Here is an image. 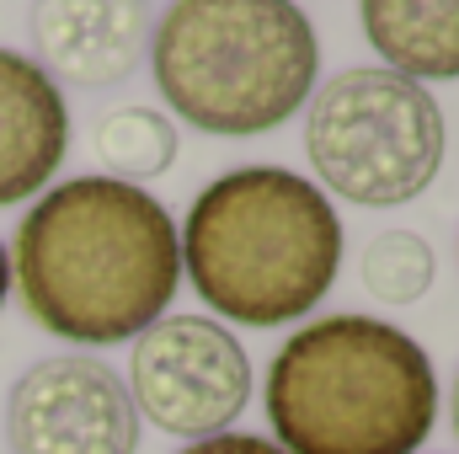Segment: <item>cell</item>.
Wrapping results in <instances>:
<instances>
[{
  "mask_svg": "<svg viewBox=\"0 0 459 454\" xmlns=\"http://www.w3.org/2000/svg\"><path fill=\"white\" fill-rule=\"evenodd\" d=\"M182 278L160 198L113 177L59 182L16 230V284L43 332L113 347L155 327Z\"/></svg>",
  "mask_w": 459,
  "mask_h": 454,
  "instance_id": "cell-1",
  "label": "cell"
},
{
  "mask_svg": "<svg viewBox=\"0 0 459 454\" xmlns=\"http://www.w3.org/2000/svg\"><path fill=\"white\" fill-rule=\"evenodd\" d=\"M177 240L193 289L240 327L299 321L342 262L332 198L283 166H235L209 182Z\"/></svg>",
  "mask_w": 459,
  "mask_h": 454,
  "instance_id": "cell-2",
  "label": "cell"
},
{
  "mask_svg": "<svg viewBox=\"0 0 459 454\" xmlns=\"http://www.w3.org/2000/svg\"><path fill=\"white\" fill-rule=\"evenodd\" d=\"M433 417L428 353L374 316L299 327L267 369V423L283 454H417Z\"/></svg>",
  "mask_w": 459,
  "mask_h": 454,
  "instance_id": "cell-3",
  "label": "cell"
},
{
  "mask_svg": "<svg viewBox=\"0 0 459 454\" xmlns=\"http://www.w3.org/2000/svg\"><path fill=\"white\" fill-rule=\"evenodd\" d=\"M166 108L204 134H267L305 108L321 43L294 0H171L150 43Z\"/></svg>",
  "mask_w": 459,
  "mask_h": 454,
  "instance_id": "cell-4",
  "label": "cell"
},
{
  "mask_svg": "<svg viewBox=\"0 0 459 454\" xmlns=\"http://www.w3.org/2000/svg\"><path fill=\"white\" fill-rule=\"evenodd\" d=\"M449 128L433 92L385 65L342 70L316 92L305 118V155L316 177L352 204L390 209L433 188Z\"/></svg>",
  "mask_w": 459,
  "mask_h": 454,
  "instance_id": "cell-5",
  "label": "cell"
},
{
  "mask_svg": "<svg viewBox=\"0 0 459 454\" xmlns=\"http://www.w3.org/2000/svg\"><path fill=\"white\" fill-rule=\"evenodd\" d=\"M128 401L171 439H214L251 401V358L209 316H160L128 353Z\"/></svg>",
  "mask_w": 459,
  "mask_h": 454,
  "instance_id": "cell-6",
  "label": "cell"
},
{
  "mask_svg": "<svg viewBox=\"0 0 459 454\" xmlns=\"http://www.w3.org/2000/svg\"><path fill=\"white\" fill-rule=\"evenodd\" d=\"M5 444L11 454H134L139 412L102 358L59 353L11 385Z\"/></svg>",
  "mask_w": 459,
  "mask_h": 454,
  "instance_id": "cell-7",
  "label": "cell"
},
{
  "mask_svg": "<svg viewBox=\"0 0 459 454\" xmlns=\"http://www.w3.org/2000/svg\"><path fill=\"white\" fill-rule=\"evenodd\" d=\"M32 43L54 86H117L144 54V0H32Z\"/></svg>",
  "mask_w": 459,
  "mask_h": 454,
  "instance_id": "cell-8",
  "label": "cell"
},
{
  "mask_svg": "<svg viewBox=\"0 0 459 454\" xmlns=\"http://www.w3.org/2000/svg\"><path fill=\"white\" fill-rule=\"evenodd\" d=\"M70 150V108L59 86L16 48H0V209L38 193Z\"/></svg>",
  "mask_w": 459,
  "mask_h": 454,
  "instance_id": "cell-9",
  "label": "cell"
},
{
  "mask_svg": "<svg viewBox=\"0 0 459 454\" xmlns=\"http://www.w3.org/2000/svg\"><path fill=\"white\" fill-rule=\"evenodd\" d=\"M385 70L411 81H459V0H358Z\"/></svg>",
  "mask_w": 459,
  "mask_h": 454,
  "instance_id": "cell-10",
  "label": "cell"
},
{
  "mask_svg": "<svg viewBox=\"0 0 459 454\" xmlns=\"http://www.w3.org/2000/svg\"><path fill=\"white\" fill-rule=\"evenodd\" d=\"M91 150H97V161L108 171H117L113 182L139 188V182L171 171V161H177V128H171V118L155 113V108H113L97 123Z\"/></svg>",
  "mask_w": 459,
  "mask_h": 454,
  "instance_id": "cell-11",
  "label": "cell"
},
{
  "mask_svg": "<svg viewBox=\"0 0 459 454\" xmlns=\"http://www.w3.org/2000/svg\"><path fill=\"white\" fill-rule=\"evenodd\" d=\"M363 289L385 305H417L433 289V246L417 230H385L363 246Z\"/></svg>",
  "mask_w": 459,
  "mask_h": 454,
  "instance_id": "cell-12",
  "label": "cell"
},
{
  "mask_svg": "<svg viewBox=\"0 0 459 454\" xmlns=\"http://www.w3.org/2000/svg\"><path fill=\"white\" fill-rule=\"evenodd\" d=\"M182 454H283V450L273 439H256V433H214V439H198Z\"/></svg>",
  "mask_w": 459,
  "mask_h": 454,
  "instance_id": "cell-13",
  "label": "cell"
},
{
  "mask_svg": "<svg viewBox=\"0 0 459 454\" xmlns=\"http://www.w3.org/2000/svg\"><path fill=\"white\" fill-rule=\"evenodd\" d=\"M5 289H11V262H5V246H0V305H5Z\"/></svg>",
  "mask_w": 459,
  "mask_h": 454,
  "instance_id": "cell-14",
  "label": "cell"
},
{
  "mask_svg": "<svg viewBox=\"0 0 459 454\" xmlns=\"http://www.w3.org/2000/svg\"><path fill=\"white\" fill-rule=\"evenodd\" d=\"M449 417H455V439H459V374H455V396H449Z\"/></svg>",
  "mask_w": 459,
  "mask_h": 454,
  "instance_id": "cell-15",
  "label": "cell"
}]
</instances>
